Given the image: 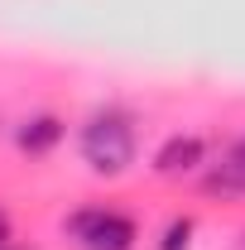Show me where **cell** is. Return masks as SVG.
I'll return each mask as SVG.
<instances>
[{"instance_id": "cell-1", "label": "cell", "mask_w": 245, "mask_h": 250, "mask_svg": "<svg viewBox=\"0 0 245 250\" xmlns=\"http://www.w3.org/2000/svg\"><path fill=\"white\" fill-rule=\"evenodd\" d=\"M82 154H87V164L96 173H121L125 164L135 159V135H130V125L121 116H101L82 135Z\"/></svg>"}, {"instance_id": "cell-2", "label": "cell", "mask_w": 245, "mask_h": 250, "mask_svg": "<svg viewBox=\"0 0 245 250\" xmlns=\"http://www.w3.org/2000/svg\"><path fill=\"white\" fill-rule=\"evenodd\" d=\"M77 231H82L87 250H130V241H135V226L116 212H92L77 221Z\"/></svg>"}, {"instance_id": "cell-3", "label": "cell", "mask_w": 245, "mask_h": 250, "mask_svg": "<svg viewBox=\"0 0 245 250\" xmlns=\"http://www.w3.org/2000/svg\"><path fill=\"white\" fill-rule=\"evenodd\" d=\"M197 159H202V140L178 135L159 149V173H187V168H197Z\"/></svg>"}, {"instance_id": "cell-4", "label": "cell", "mask_w": 245, "mask_h": 250, "mask_svg": "<svg viewBox=\"0 0 245 250\" xmlns=\"http://www.w3.org/2000/svg\"><path fill=\"white\" fill-rule=\"evenodd\" d=\"M62 125L53 121V116H39V121H29L24 130H20V149H29V154H43L48 145H58Z\"/></svg>"}, {"instance_id": "cell-5", "label": "cell", "mask_w": 245, "mask_h": 250, "mask_svg": "<svg viewBox=\"0 0 245 250\" xmlns=\"http://www.w3.org/2000/svg\"><path fill=\"white\" fill-rule=\"evenodd\" d=\"M187 236H192V221H173L168 226V236H163V250H187Z\"/></svg>"}, {"instance_id": "cell-6", "label": "cell", "mask_w": 245, "mask_h": 250, "mask_svg": "<svg viewBox=\"0 0 245 250\" xmlns=\"http://www.w3.org/2000/svg\"><path fill=\"white\" fill-rule=\"evenodd\" d=\"M231 159H236V164H245V140H241V149H236V154H231Z\"/></svg>"}, {"instance_id": "cell-7", "label": "cell", "mask_w": 245, "mask_h": 250, "mask_svg": "<svg viewBox=\"0 0 245 250\" xmlns=\"http://www.w3.org/2000/svg\"><path fill=\"white\" fill-rule=\"evenodd\" d=\"M5 231H10V221H5V212H0V241H5Z\"/></svg>"}]
</instances>
